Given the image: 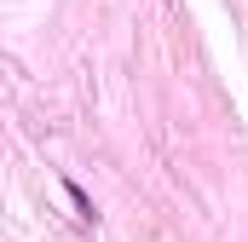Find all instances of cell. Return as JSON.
<instances>
[{
  "mask_svg": "<svg viewBox=\"0 0 248 242\" xmlns=\"http://www.w3.org/2000/svg\"><path fill=\"white\" fill-rule=\"evenodd\" d=\"M63 190H69V202H75V213H81V225H93V219H98V208H93V196H87V190H81L75 179H63Z\"/></svg>",
  "mask_w": 248,
  "mask_h": 242,
  "instance_id": "1",
  "label": "cell"
}]
</instances>
